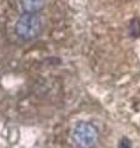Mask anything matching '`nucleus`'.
Here are the masks:
<instances>
[{"label": "nucleus", "mask_w": 140, "mask_h": 148, "mask_svg": "<svg viewBox=\"0 0 140 148\" xmlns=\"http://www.w3.org/2000/svg\"><path fill=\"white\" fill-rule=\"evenodd\" d=\"M43 29V22L38 14L23 12L15 24V34L22 41L37 38Z\"/></svg>", "instance_id": "f257e3e1"}, {"label": "nucleus", "mask_w": 140, "mask_h": 148, "mask_svg": "<svg viewBox=\"0 0 140 148\" xmlns=\"http://www.w3.org/2000/svg\"><path fill=\"white\" fill-rule=\"evenodd\" d=\"M99 140V130L90 122H77L71 130V141L77 148H93Z\"/></svg>", "instance_id": "f03ea898"}, {"label": "nucleus", "mask_w": 140, "mask_h": 148, "mask_svg": "<svg viewBox=\"0 0 140 148\" xmlns=\"http://www.w3.org/2000/svg\"><path fill=\"white\" fill-rule=\"evenodd\" d=\"M47 0H20V8L23 12L37 14L44 8Z\"/></svg>", "instance_id": "7ed1b4c3"}, {"label": "nucleus", "mask_w": 140, "mask_h": 148, "mask_svg": "<svg viewBox=\"0 0 140 148\" xmlns=\"http://www.w3.org/2000/svg\"><path fill=\"white\" fill-rule=\"evenodd\" d=\"M118 148H132V143L128 138H122V141L118 145Z\"/></svg>", "instance_id": "20e7f679"}]
</instances>
